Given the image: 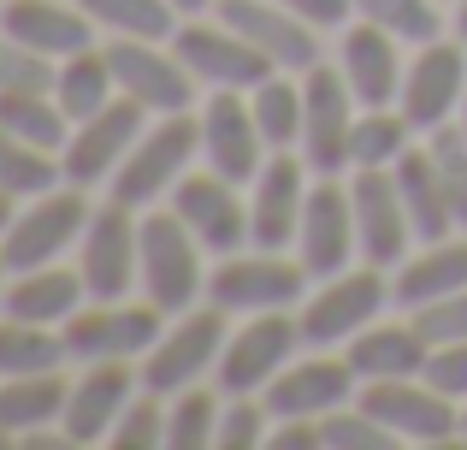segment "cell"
Wrapping results in <instances>:
<instances>
[{
    "instance_id": "cell-40",
    "label": "cell",
    "mask_w": 467,
    "mask_h": 450,
    "mask_svg": "<svg viewBox=\"0 0 467 450\" xmlns=\"http://www.w3.org/2000/svg\"><path fill=\"white\" fill-rule=\"evenodd\" d=\"M426 142V154H432V166H438V184H444V196H450V214H456V225L467 231V137H462V125L450 119V125H438L432 137H420Z\"/></svg>"
},
{
    "instance_id": "cell-14",
    "label": "cell",
    "mask_w": 467,
    "mask_h": 450,
    "mask_svg": "<svg viewBox=\"0 0 467 450\" xmlns=\"http://www.w3.org/2000/svg\"><path fill=\"white\" fill-rule=\"evenodd\" d=\"M462 101H467V42L462 36L450 30L438 42L409 47V71H402V95H397L409 125L420 137H432L438 125H450L462 113Z\"/></svg>"
},
{
    "instance_id": "cell-27",
    "label": "cell",
    "mask_w": 467,
    "mask_h": 450,
    "mask_svg": "<svg viewBox=\"0 0 467 450\" xmlns=\"http://www.w3.org/2000/svg\"><path fill=\"white\" fill-rule=\"evenodd\" d=\"M467 290V231H450L438 243H414L397 267H390V297L397 309H426V302Z\"/></svg>"
},
{
    "instance_id": "cell-31",
    "label": "cell",
    "mask_w": 467,
    "mask_h": 450,
    "mask_svg": "<svg viewBox=\"0 0 467 450\" xmlns=\"http://www.w3.org/2000/svg\"><path fill=\"white\" fill-rule=\"evenodd\" d=\"M54 101L66 107V119L78 125V119H95L101 107L119 101V78H113V59H107V42L83 47V54L59 59L54 71Z\"/></svg>"
},
{
    "instance_id": "cell-7",
    "label": "cell",
    "mask_w": 467,
    "mask_h": 450,
    "mask_svg": "<svg viewBox=\"0 0 467 450\" xmlns=\"http://www.w3.org/2000/svg\"><path fill=\"white\" fill-rule=\"evenodd\" d=\"M302 320L296 309H278V314H249V320H231L225 338V356H219L213 385L225 397H261L290 361L302 356Z\"/></svg>"
},
{
    "instance_id": "cell-3",
    "label": "cell",
    "mask_w": 467,
    "mask_h": 450,
    "mask_svg": "<svg viewBox=\"0 0 467 450\" xmlns=\"http://www.w3.org/2000/svg\"><path fill=\"white\" fill-rule=\"evenodd\" d=\"M314 273L296 261V249H237L219 255L213 273H207V302L225 309L231 320H249V314H278V309H302Z\"/></svg>"
},
{
    "instance_id": "cell-10",
    "label": "cell",
    "mask_w": 467,
    "mask_h": 450,
    "mask_svg": "<svg viewBox=\"0 0 467 450\" xmlns=\"http://www.w3.org/2000/svg\"><path fill=\"white\" fill-rule=\"evenodd\" d=\"M355 403L385 421L402 445H420V450L462 445V403L444 397L426 373H414V380H367Z\"/></svg>"
},
{
    "instance_id": "cell-35",
    "label": "cell",
    "mask_w": 467,
    "mask_h": 450,
    "mask_svg": "<svg viewBox=\"0 0 467 450\" xmlns=\"http://www.w3.org/2000/svg\"><path fill=\"white\" fill-rule=\"evenodd\" d=\"M83 12L95 18L101 42L113 36H142V42H171V30L183 24V12L171 0H78Z\"/></svg>"
},
{
    "instance_id": "cell-22",
    "label": "cell",
    "mask_w": 467,
    "mask_h": 450,
    "mask_svg": "<svg viewBox=\"0 0 467 450\" xmlns=\"http://www.w3.org/2000/svg\"><path fill=\"white\" fill-rule=\"evenodd\" d=\"M219 18L231 30H243L278 71H314L326 59V30H314L308 18L285 6V0H219Z\"/></svg>"
},
{
    "instance_id": "cell-51",
    "label": "cell",
    "mask_w": 467,
    "mask_h": 450,
    "mask_svg": "<svg viewBox=\"0 0 467 450\" xmlns=\"http://www.w3.org/2000/svg\"><path fill=\"white\" fill-rule=\"evenodd\" d=\"M6 278H12V267H6V255H0V309H6Z\"/></svg>"
},
{
    "instance_id": "cell-33",
    "label": "cell",
    "mask_w": 467,
    "mask_h": 450,
    "mask_svg": "<svg viewBox=\"0 0 467 450\" xmlns=\"http://www.w3.org/2000/svg\"><path fill=\"white\" fill-rule=\"evenodd\" d=\"M71 350L59 326H36L18 314H0V380H18V373H54L66 368Z\"/></svg>"
},
{
    "instance_id": "cell-12",
    "label": "cell",
    "mask_w": 467,
    "mask_h": 450,
    "mask_svg": "<svg viewBox=\"0 0 467 450\" xmlns=\"http://www.w3.org/2000/svg\"><path fill=\"white\" fill-rule=\"evenodd\" d=\"M149 107H137L130 95H119L113 107H101L95 119H78L66 137V149H59V166H66V184L78 190H95V196H107V184L119 178V166L130 161V149H137V137L149 131Z\"/></svg>"
},
{
    "instance_id": "cell-41",
    "label": "cell",
    "mask_w": 467,
    "mask_h": 450,
    "mask_svg": "<svg viewBox=\"0 0 467 450\" xmlns=\"http://www.w3.org/2000/svg\"><path fill=\"white\" fill-rule=\"evenodd\" d=\"M319 433H326V450H397L402 445L397 433H390L379 415H367L361 403L331 409V415L319 421Z\"/></svg>"
},
{
    "instance_id": "cell-39",
    "label": "cell",
    "mask_w": 467,
    "mask_h": 450,
    "mask_svg": "<svg viewBox=\"0 0 467 450\" xmlns=\"http://www.w3.org/2000/svg\"><path fill=\"white\" fill-rule=\"evenodd\" d=\"M355 18L379 24L385 36H397L402 47L438 42L450 30L444 24V0H355Z\"/></svg>"
},
{
    "instance_id": "cell-9",
    "label": "cell",
    "mask_w": 467,
    "mask_h": 450,
    "mask_svg": "<svg viewBox=\"0 0 467 450\" xmlns=\"http://www.w3.org/2000/svg\"><path fill=\"white\" fill-rule=\"evenodd\" d=\"M171 314H160L149 297H119V302H83L78 314H71L59 332H66V350L71 361H137L154 350V338L166 332Z\"/></svg>"
},
{
    "instance_id": "cell-17",
    "label": "cell",
    "mask_w": 467,
    "mask_h": 450,
    "mask_svg": "<svg viewBox=\"0 0 467 450\" xmlns=\"http://www.w3.org/2000/svg\"><path fill=\"white\" fill-rule=\"evenodd\" d=\"M314 178L319 173L302 161L296 149H273L266 154V166L249 184V243L254 249H296L302 208H308Z\"/></svg>"
},
{
    "instance_id": "cell-18",
    "label": "cell",
    "mask_w": 467,
    "mask_h": 450,
    "mask_svg": "<svg viewBox=\"0 0 467 450\" xmlns=\"http://www.w3.org/2000/svg\"><path fill=\"white\" fill-rule=\"evenodd\" d=\"M142 392V368L137 361H83V373H71V392H66V439L78 450H95L113 439L119 415L130 409V397Z\"/></svg>"
},
{
    "instance_id": "cell-52",
    "label": "cell",
    "mask_w": 467,
    "mask_h": 450,
    "mask_svg": "<svg viewBox=\"0 0 467 450\" xmlns=\"http://www.w3.org/2000/svg\"><path fill=\"white\" fill-rule=\"evenodd\" d=\"M12 445H18V439H12V433H6V427H0V450H12Z\"/></svg>"
},
{
    "instance_id": "cell-4",
    "label": "cell",
    "mask_w": 467,
    "mask_h": 450,
    "mask_svg": "<svg viewBox=\"0 0 467 450\" xmlns=\"http://www.w3.org/2000/svg\"><path fill=\"white\" fill-rule=\"evenodd\" d=\"M207 249L178 214L160 202L142 214V297L160 314H183L195 302H207Z\"/></svg>"
},
{
    "instance_id": "cell-5",
    "label": "cell",
    "mask_w": 467,
    "mask_h": 450,
    "mask_svg": "<svg viewBox=\"0 0 467 450\" xmlns=\"http://www.w3.org/2000/svg\"><path fill=\"white\" fill-rule=\"evenodd\" d=\"M89 214H95V190H78V184H54L42 196L18 202L6 237H0L6 267L24 273V267H54L66 255H78L83 231H89Z\"/></svg>"
},
{
    "instance_id": "cell-34",
    "label": "cell",
    "mask_w": 467,
    "mask_h": 450,
    "mask_svg": "<svg viewBox=\"0 0 467 450\" xmlns=\"http://www.w3.org/2000/svg\"><path fill=\"white\" fill-rule=\"evenodd\" d=\"M219 409H225V392L213 380L190 385V392H171L166 397V450H213Z\"/></svg>"
},
{
    "instance_id": "cell-56",
    "label": "cell",
    "mask_w": 467,
    "mask_h": 450,
    "mask_svg": "<svg viewBox=\"0 0 467 450\" xmlns=\"http://www.w3.org/2000/svg\"><path fill=\"white\" fill-rule=\"evenodd\" d=\"M0 6H6V0H0Z\"/></svg>"
},
{
    "instance_id": "cell-24",
    "label": "cell",
    "mask_w": 467,
    "mask_h": 450,
    "mask_svg": "<svg viewBox=\"0 0 467 450\" xmlns=\"http://www.w3.org/2000/svg\"><path fill=\"white\" fill-rule=\"evenodd\" d=\"M349 202H355V237H361V261L373 267H397L414 249V220L402 208L397 173H349Z\"/></svg>"
},
{
    "instance_id": "cell-20",
    "label": "cell",
    "mask_w": 467,
    "mask_h": 450,
    "mask_svg": "<svg viewBox=\"0 0 467 450\" xmlns=\"http://www.w3.org/2000/svg\"><path fill=\"white\" fill-rule=\"evenodd\" d=\"M261 397H266V409H273V421H290V415L326 421L331 409L361 397V373L349 368L343 350H302Z\"/></svg>"
},
{
    "instance_id": "cell-26",
    "label": "cell",
    "mask_w": 467,
    "mask_h": 450,
    "mask_svg": "<svg viewBox=\"0 0 467 450\" xmlns=\"http://www.w3.org/2000/svg\"><path fill=\"white\" fill-rule=\"evenodd\" d=\"M343 356H349V368L361 373V385L367 380H414V373H426L432 338H426L420 320L402 309V314H379L367 332H355L349 344H343Z\"/></svg>"
},
{
    "instance_id": "cell-21",
    "label": "cell",
    "mask_w": 467,
    "mask_h": 450,
    "mask_svg": "<svg viewBox=\"0 0 467 450\" xmlns=\"http://www.w3.org/2000/svg\"><path fill=\"white\" fill-rule=\"evenodd\" d=\"M296 261L308 267L314 278H331V273H343V267L361 261L349 178H314L308 208H302V231H296Z\"/></svg>"
},
{
    "instance_id": "cell-53",
    "label": "cell",
    "mask_w": 467,
    "mask_h": 450,
    "mask_svg": "<svg viewBox=\"0 0 467 450\" xmlns=\"http://www.w3.org/2000/svg\"><path fill=\"white\" fill-rule=\"evenodd\" d=\"M456 125H462V137H467V101H462V113H456Z\"/></svg>"
},
{
    "instance_id": "cell-16",
    "label": "cell",
    "mask_w": 467,
    "mask_h": 450,
    "mask_svg": "<svg viewBox=\"0 0 467 450\" xmlns=\"http://www.w3.org/2000/svg\"><path fill=\"white\" fill-rule=\"evenodd\" d=\"M166 208L202 237V249L213 255V261L249 249V184L213 173V166H195V173L166 196Z\"/></svg>"
},
{
    "instance_id": "cell-47",
    "label": "cell",
    "mask_w": 467,
    "mask_h": 450,
    "mask_svg": "<svg viewBox=\"0 0 467 450\" xmlns=\"http://www.w3.org/2000/svg\"><path fill=\"white\" fill-rule=\"evenodd\" d=\"M296 18H308L314 30H326V36H337L343 24L355 18V0H285Z\"/></svg>"
},
{
    "instance_id": "cell-13",
    "label": "cell",
    "mask_w": 467,
    "mask_h": 450,
    "mask_svg": "<svg viewBox=\"0 0 467 450\" xmlns=\"http://www.w3.org/2000/svg\"><path fill=\"white\" fill-rule=\"evenodd\" d=\"M171 47L190 66V78L202 89H254L261 78H273V59L249 42L243 30H231L219 12H202V18H183L171 30Z\"/></svg>"
},
{
    "instance_id": "cell-46",
    "label": "cell",
    "mask_w": 467,
    "mask_h": 450,
    "mask_svg": "<svg viewBox=\"0 0 467 450\" xmlns=\"http://www.w3.org/2000/svg\"><path fill=\"white\" fill-rule=\"evenodd\" d=\"M426 380H432L444 397L467 403V338H456V344H432V356H426Z\"/></svg>"
},
{
    "instance_id": "cell-15",
    "label": "cell",
    "mask_w": 467,
    "mask_h": 450,
    "mask_svg": "<svg viewBox=\"0 0 467 450\" xmlns=\"http://www.w3.org/2000/svg\"><path fill=\"white\" fill-rule=\"evenodd\" d=\"M107 59H113V78H119V95H130L137 107L149 113H195V89L202 83L190 78V66L178 59L171 42H142V36H113L107 42Z\"/></svg>"
},
{
    "instance_id": "cell-1",
    "label": "cell",
    "mask_w": 467,
    "mask_h": 450,
    "mask_svg": "<svg viewBox=\"0 0 467 450\" xmlns=\"http://www.w3.org/2000/svg\"><path fill=\"white\" fill-rule=\"evenodd\" d=\"M195 166H202V119L195 113H160L137 137V149L119 166V178L107 184V196L137 208V214H149L195 173Z\"/></svg>"
},
{
    "instance_id": "cell-54",
    "label": "cell",
    "mask_w": 467,
    "mask_h": 450,
    "mask_svg": "<svg viewBox=\"0 0 467 450\" xmlns=\"http://www.w3.org/2000/svg\"><path fill=\"white\" fill-rule=\"evenodd\" d=\"M462 445H467V403H462Z\"/></svg>"
},
{
    "instance_id": "cell-11",
    "label": "cell",
    "mask_w": 467,
    "mask_h": 450,
    "mask_svg": "<svg viewBox=\"0 0 467 450\" xmlns=\"http://www.w3.org/2000/svg\"><path fill=\"white\" fill-rule=\"evenodd\" d=\"M355 113H361V101L343 83L337 59H319L314 71H302V142H296V154L319 178H349Z\"/></svg>"
},
{
    "instance_id": "cell-30",
    "label": "cell",
    "mask_w": 467,
    "mask_h": 450,
    "mask_svg": "<svg viewBox=\"0 0 467 450\" xmlns=\"http://www.w3.org/2000/svg\"><path fill=\"white\" fill-rule=\"evenodd\" d=\"M66 392H71L66 368L0 380V427H6L12 439H24V433H42V427H59V415H66Z\"/></svg>"
},
{
    "instance_id": "cell-44",
    "label": "cell",
    "mask_w": 467,
    "mask_h": 450,
    "mask_svg": "<svg viewBox=\"0 0 467 450\" xmlns=\"http://www.w3.org/2000/svg\"><path fill=\"white\" fill-rule=\"evenodd\" d=\"M54 71H59V59L0 36V89H54Z\"/></svg>"
},
{
    "instance_id": "cell-23",
    "label": "cell",
    "mask_w": 467,
    "mask_h": 450,
    "mask_svg": "<svg viewBox=\"0 0 467 450\" xmlns=\"http://www.w3.org/2000/svg\"><path fill=\"white\" fill-rule=\"evenodd\" d=\"M331 47H337L331 59H337L343 83L355 89V101L361 107H397L402 71H409V47H402L397 36H385L367 18H349L337 36H331Z\"/></svg>"
},
{
    "instance_id": "cell-55",
    "label": "cell",
    "mask_w": 467,
    "mask_h": 450,
    "mask_svg": "<svg viewBox=\"0 0 467 450\" xmlns=\"http://www.w3.org/2000/svg\"><path fill=\"white\" fill-rule=\"evenodd\" d=\"M444 6H456V0H444Z\"/></svg>"
},
{
    "instance_id": "cell-36",
    "label": "cell",
    "mask_w": 467,
    "mask_h": 450,
    "mask_svg": "<svg viewBox=\"0 0 467 450\" xmlns=\"http://www.w3.org/2000/svg\"><path fill=\"white\" fill-rule=\"evenodd\" d=\"M0 131H12L24 142H42V149L59 154L71 137V119L54 101V89H0Z\"/></svg>"
},
{
    "instance_id": "cell-43",
    "label": "cell",
    "mask_w": 467,
    "mask_h": 450,
    "mask_svg": "<svg viewBox=\"0 0 467 450\" xmlns=\"http://www.w3.org/2000/svg\"><path fill=\"white\" fill-rule=\"evenodd\" d=\"M273 433V409L266 397H225L219 409V445L213 450H261Z\"/></svg>"
},
{
    "instance_id": "cell-6",
    "label": "cell",
    "mask_w": 467,
    "mask_h": 450,
    "mask_svg": "<svg viewBox=\"0 0 467 450\" xmlns=\"http://www.w3.org/2000/svg\"><path fill=\"white\" fill-rule=\"evenodd\" d=\"M225 338H231V314L213 309V302H195V309L171 314L166 332L154 338V350L142 356V385L171 397V392H190V385L213 380L219 356H225Z\"/></svg>"
},
{
    "instance_id": "cell-37",
    "label": "cell",
    "mask_w": 467,
    "mask_h": 450,
    "mask_svg": "<svg viewBox=\"0 0 467 450\" xmlns=\"http://www.w3.org/2000/svg\"><path fill=\"white\" fill-rule=\"evenodd\" d=\"M254 125H261L266 149H296L302 142V71H273L249 89Z\"/></svg>"
},
{
    "instance_id": "cell-2",
    "label": "cell",
    "mask_w": 467,
    "mask_h": 450,
    "mask_svg": "<svg viewBox=\"0 0 467 450\" xmlns=\"http://www.w3.org/2000/svg\"><path fill=\"white\" fill-rule=\"evenodd\" d=\"M390 309H397L390 273L373 267V261H355V267H343V273L308 285V297H302V309H296L302 344L308 350H343L355 332H367V326H373L379 314H390Z\"/></svg>"
},
{
    "instance_id": "cell-45",
    "label": "cell",
    "mask_w": 467,
    "mask_h": 450,
    "mask_svg": "<svg viewBox=\"0 0 467 450\" xmlns=\"http://www.w3.org/2000/svg\"><path fill=\"white\" fill-rule=\"evenodd\" d=\"M414 320H420V332L432 344H456V338H467V290H450V297L414 309Z\"/></svg>"
},
{
    "instance_id": "cell-48",
    "label": "cell",
    "mask_w": 467,
    "mask_h": 450,
    "mask_svg": "<svg viewBox=\"0 0 467 450\" xmlns=\"http://www.w3.org/2000/svg\"><path fill=\"white\" fill-rule=\"evenodd\" d=\"M171 6H178V12H183V18H202V12H213V6H219V0H171Z\"/></svg>"
},
{
    "instance_id": "cell-42",
    "label": "cell",
    "mask_w": 467,
    "mask_h": 450,
    "mask_svg": "<svg viewBox=\"0 0 467 450\" xmlns=\"http://www.w3.org/2000/svg\"><path fill=\"white\" fill-rule=\"evenodd\" d=\"M107 445L113 450H166V397L142 385V392L130 397V409L119 415V427H113Z\"/></svg>"
},
{
    "instance_id": "cell-49",
    "label": "cell",
    "mask_w": 467,
    "mask_h": 450,
    "mask_svg": "<svg viewBox=\"0 0 467 450\" xmlns=\"http://www.w3.org/2000/svg\"><path fill=\"white\" fill-rule=\"evenodd\" d=\"M450 30H456L462 42H467V0H456V12H450Z\"/></svg>"
},
{
    "instance_id": "cell-8",
    "label": "cell",
    "mask_w": 467,
    "mask_h": 450,
    "mask_svg": "<svg viewBox=\"0 0 467 450\" xmlns=\"http://www.w3.org/2000/svg\"><path fill=\"white\" fill-rule=\"evenodd\" d=\"M78 273L95 302L142 297V214L101 196L89 214V231L78 243Z\"/></svg>"
},
{
    "instance_id": "cell-25",
    "label": "cell",
    "mask_w": 467,
    "mask_h": 450,
    "mask_svg": "<svg viewBox=\"0 0 467 450\" xmlns=\"http://www.w3.org/2000/svg\"><path fill=\"white\" fill-rule=\"evenodd\" d=\"M0 36L36 47V54H47V59H71V54L101 42L95 18L78 0H6V6H0Z\"/></svg>"
},
{
    "instance_id": "cell-19",
    "label": "cell",
    "mask_w": 467,
    "mask_h": 450,
    "mask_svg": "<svg viewBox=\"0 0 467 450\" xmlns=\"http://www.w3.org/2000/svg\"><path fill=\"white\" fill-rule=\"evenodd\" d=\"M195 119H202V166L237 178V184H254V173L266 166L273 149H266L261 125H254L249 89H207Z\"/></svg>"
},
{
    "instance_id": "cell-50",
    "label": "cell",
    "mask_w": 467,
    "mask_h": 450,
    "mask_svg": "<svg viewBox=\"0 0 467 450\" xmlns=\"http://www.w3.org/2000/svg\"><path fill=\"white\" fill-rule=\"evenodd\" d=\"M12 208H18V202H12V196H0V237H6V225H12Z\"/></svg>"
},
{
    "instance_id": "cell-28",
    "label": "cell",
    "mask_w": 467,
    "mask_h": 450,
    "mask_svg": "<svg viewBox=\"0 0 467 450\" xmlns=\"http://www.w3.org/2000/svg\"><path fill=\"white\" fill-rule=\"evenodd\" d=\"M89 302V285H83L78 261H54V267H24V273L6 278V309L0 314H18V320L36 326H66L71 314Z\"/></svg>"
},
{
    "instance_id": "cell-29",
    "label": "cell",
    "mask_w": 467,
    "mask_h": 450,
    "mask_svg": "<svg viewBox=\"0 0 467 450\" xmlns=\"http://www.w3.org/2000/svg\"><path fill=\"white\" fill-rule=\"evenodd\" d=\"M390 173H397L402 208H409L414 237H420V243H438V237H450V231H462V225H456V214H450L444 184H438V166H432V154H426V142H414V149L402 154Z\"/></svg>"
},
{
    "instance_id": "cell-38",
    "label": "cell",
    "mask_w": 467,
    "mask_h": 450,
    "mask_svg": "<svg viewBox=\"0 0 467 450\" xmlns=\"http://www.w3.org/2000/svg\"><path fill=\"white\" fill-rule=\"evenodd\" d=\"M54 184H66L59 154L42 149V142H24V137H12V131H0V196L30 202V196H42V190H54Z\"/></svg>"
},
{
    "instance_id": "cell-32",
    "label": "cell",
    "mask_w": 467,
    "mask_h": 450,
    "mask_svg": "<svg viewBox=\"0 0 467 450\" xmlns=\"http://www.w3.org/2000/svg\"><path fill=\"white\" fill-rule=\"evenodd\" d=\"M420 142L402 107H361L349 131V173H390L402 154Z\"/></svg>"
}]
</instances>
